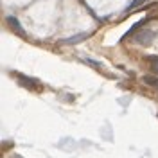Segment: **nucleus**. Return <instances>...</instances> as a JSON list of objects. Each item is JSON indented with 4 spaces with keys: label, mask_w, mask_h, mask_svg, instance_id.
Instances as JSON below:
<instances>
[{
    "label": "nucleus",
    "mask_w": 158,
    "mask_h": 158,
    "mask_svg": "<svg viewBox=\"0 0 158 158\" xmlns=\"http://www.w3.org/2000/svg\"><path fill=\"white\" fill-rule=\"evenodd\" d=\"M155 40V31H140L137 36H135V41L140 43V45H149L151 41Z\"/></svg>",
    "instance_id": "obj_1"
},
{
    "label": "nucleus",
    "mask_w": 158,
    "mask_h": 158,
    "mask_svg": "<svg viewBox=\"0 0 158 158\" xmlns=\"http://www.w3.org/2000/svg\"><path fill=\"white\" fill-rule=\"evenodd\" d=\"M88 38V32H79V34H76V36H70V38H65L61 40L59 43L61 45H76V43H79V41H83V40Z\"/></svg>",
    "instance_id": "obj_2"
},
{
    "label": "nucleus",
    "mask_w": 158,
    "mask_h": 158,
    "mask_svg": "<svg viewBox=\"0 0 158 158\" xmlns=\"http://www.w3.org/2000/svg\"><path fill=\"white\" fill-rule=\"evenodd\" d=\"M6 20H7V25H9L13 31H16L20 36H23V34H25V32H23V27L20 25V22H18V18H16V16H7Z\"/></svg>",
    "instance_id": "obj_3"
},
{
    "label": "nucleus",
    "mask_w": 158,
    "mask_h": 158,
    "mask_svg": "<svg viewBox=\"0 0 158 158\" xmlns=\"http://www.w3.org/2000/svg\"><path fill=\"white\" fill-rule=\"evenodd\" d=\"M20 81H22V85H25V86H38V81H34V79H23L22 76H20Z\"/></svg>",
    "instance_id": "obj_4"
},
{
    "label": "nucleus",
    "mask_w": 158,
    "mask_h": 158,
    "mask_svg": "<svg viewBox=\"0 0 158 158\" xmlns=\"http://www.w3.org/2000/svg\"><path fill=\"white\" fill-rule=\"evenodd\" d=\"M144 83H146V85H151V86H156L158 79L153 77V76H144Z\"/></svg>",
    "instance_id": "obj_5"
},
{
    "label": "nucleus",
    "mask_w": 158,
    "mask_h": 158,
    "mask_svg": "<svg viewBox=\"0 0 158 158\" xmlns=\"http://www.w3.org/2000/svg\"><path fill=\"white\" fill-rule=\"evenodd\" d=\"M142 2H146V0H133V2L129 4L128 7H126V13H128V11H133V9H135V7H138V6H140Z\"/></svg>",
    "instance_id": "obj_6"
},
{
    "label": "nucleus",
    "mask_w": 158,
    "mask_h": 158,
    "mask_svg": "<svg viewBox=\"0 0 158 158\" xmlns=\"http://www.w3.org/2000/svg\"><path fill=\"white\" fill-rule=\"evenodd\" d=\"M146 20H148V18H144V20H140V22H137V23H135V25H133V27H131V29L128 31V34H133V32H135V31H137L138 27H142V25H144V22H146Z\"/></svg>",
    "instance_id": "obj_7"
},
{
    "label": "nucleus",
    "mask_w": 158,
    "mask_h": 158,
    "mask_svg": "<svg viewBox=\"0 0 158 158\" xmlns=\"http://www.w3.org/2000/svg\"><path fill=\"white\" fill-rule=\"evenodd\" d=\"M149 61H151V67H153V70H155V72H158V58H149Z\"/></svg>",
    "instance_id": "obj_8"
},
{
    "label": "nucleus",
    "mask_w": 158,
    "mask_h": 158,
    "mask_svg": "<svg viewBox=\"0 0 158 158\" xmlns=\"http://www.w3.org/2000/svg\"><path fill=\"white\" fill-rule=\"evenodd\" d=\"M85 63H88V65H92V67H95V69H101L102 65H99V63H95L94 59H85Z\"/></svg>",
    "instance_id": "obj_9"
}]
</instances>
